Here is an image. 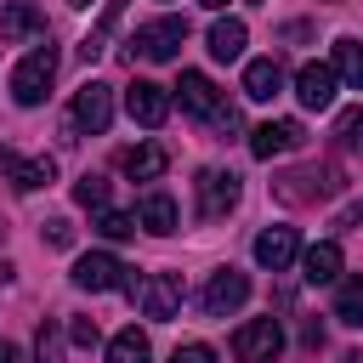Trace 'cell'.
<instances>
[{
	"mask_svg": "<svg viewBox=\"0 0 363 363\" xmlns=\"http://www.w3.org/2000/svg\"><path fill=\"white\" fill-rule=\"evenodd\" d=\"M176 102H182L193 119H210V125H221V130H238V113L227 108V96L216 91V79L199 74V68H182V79H176Z\"/></svg>",
	"mask_w": 363,
	"mask_h": 363,
	"instance_id": "cell-1",
	"label": "cell"
},
{
	"mask_svg": "<svg viewBox=\"0 0 363 363\" xmlns=\"http://www.w3.org/2000/svg\"><path fill=\"white\" fill-rule=\"evenodd\" d=\"M130 51L125 57H147V62H170L182 45H187V17H153V23H142L130 40H125Z\"/></svg>",
	"mask_w": 363,
	"mask_h": 363,
	"instance_id": "cell-2",
	"label": "cell"
},
{
	"mask_svg": "<svg viewBox=\"0 0 363 363\" xmlns=\"http://www.w3.org/2000/svg\"><path fill=\"white\" fill-rule=\"evenodd\" d=\"M51 79H57V51H51V45H34V51L11 68V96H17L23 108H40L45 91H51Z\"/></svg>",
	"mask_w": 363,
	"mask_h": 363,
	"instance_id": "cell-3",
	"label": "cell"
},
{
	"mask_svg": "<svg viewBox=\"0 0 363 363\" xmlns=\"http://www.w3.org/2000/svg\"><path fill=\"white\" fill-rule=\"evenodd\" d=\"M74 284H79V289H91V295H108V289H130V295H136L130 267H125L119 255H108V250L79 255V261H74Z\"/></svg>",
	"mask_w": 363,
	"mask_h": 363,
	"instance_id": "cell-4",
	"label": "cell"
},
{
	"mask_svg": "<svg viewBox=\"0 0 363 363\" xmlns=\"http://www.w3.org/2000/svg\"><path fill=\"white\" fill-rule=\"evenodd\" d=\"M284 352V323L278 318H250L233 329V357L238 363H278Z\"/></svg>",
	"mask_w": 363,
	"mask_h": 363,
	"instance_id": "cell-5",
	"label": "cell"
},
{
	"mask_svg": "<svg viewBox=\"0 0 363 363\" xmlns=\"http://www.w3.org/2000/svg\"><path fill=\"white\" fill-rule=\"evenodd\" d=\"M113 125V85H102V79H85L79 91H74V130H85V136H102Z\"/></svg>",
	"mask_w": 363,
	"mask_h": 363,
	"instance_id": "cell-6",
	"label": "cell"
},
{
	"mask_svg": "<svg viewBox=\"0 0 363 363\" xmlns=\"http://www.w3.org/2000/svg\"><path fill=\"white\" fill-rule=\"evenodd\" d=\"M329 193H340V170H335V164H312V170H289V176H278V199H289V204L329 199Z\"/></svg>",
	"mask_w": 363,
	"mask_h": 363,
	"instance_id": "cell-7",
	"label": "cell"
},
{
	"mask_svg": "<svg viewBox=\"0 0 363 363\" xmlns=\"http://www.w3.org/2000/svg\"><path fill=\"white\" fill-rule=\"evenodd\" d=\"M136 295H142V312L153 323H170L182 312V272H153V278H142Z\"/></svg>",
	"mask_w": 363,
	"mask_h": 363,
	"instance_id": "cell-8",
	"label": "cell"
},
{
	"mask_svg": "<svg viewBox=\"0 0 363 363\" xmlns=\"http://www.w3.org/2000/svg\"><path fill=\"white\" fill-rule=\"evenodd\" d=\"M199 301H204V312H210V318H233V312L250 301V278H244V272H233V267H221V272L204 284V295H199Z\"/></svg>",
	"mask_w": 363,
	"mask_h": 363,
	"instance_id": "cell-9",
	"label": "cell"
},
{
	"mask_svg": "<svg viewBox=\"0 0 363 363\" xmlns=\"http://www.w3.org/2000/svg\"><path fill=\"white\" fill-rule=\"evenodd\" d=\"M125 113L153 130V125H164V113H170V91L153 85V79H130V85H125Z\"/></svg>",
	"mask_w": 363,
	"mask_h": 363,
	"instance_id": "cell-10",
	"label": "cell"
},
{
	"mask_svg": "<svg viewBox=\"0 0 363 363\" xmlns=\"http://www.w3.org/2000/svg\"><path fill=\"white\" fill-rule=\"evenodd\" d=\"M301 142H306V125H301V119H267V125H255V130H250V153H255V159L295 153Z\"/></svg>",
	"mask_w": 363,
	"mask_h": 363,
	"instance_id": "cell-11",
	"label": "cell"
},
{
	"mask_svg": "<svg viewBox=\"0 0 363 363\" xmlns=\"http://www.w3.org/2000/svg\"><path fill=\"white\" fill-rule=\"evenodd\" d=\"M0 176H11L17 193H34L45 182H57V159L40 153V159H17V147H0Z\"/></svg>",
	"mask_w": 363,
	"mask_h": 363,
	"instance_id": "cell-12",
	"label": "cell"
},
{
	"mask_svg": "<svg viewBox=\"0 0 363 363\" xmlns=\"http://www.w3.org/2000/svg\"><path fill=\"white\" fill-rule=\"evenodd\" d=\"M233 204H238V176L233 170H204L199 176V216L204 221H221Z\"/></svg>",
	"mask_w": 363,
	"mask_h": 363,
	"instance_id": "cell-13",
	"label": "cell"
},
{
	"mask_svg": "<svg viewBox=\"0 0 363 363\" xmlns=\"http://www.w3.org/2000/svg\"><path fill=\"white\" fill-rule=\"evenodd\" d=\"M164 164H170V147H164V142H136V147L119 153V170H125L130 182H159Z\"/></svg>",
	"mask_w": 363,
	"mask_h": 363,
	"instance_id": "cell-14",
	"label": "cell"
},
{
	"mask_svg": "<svg viewBox=\"0 0 363 363\" xmlns=\"http://www.w3.org/2000/svg\"><path fill=\"white\" fill-rule=\"evenodd\" d=\"M295 96H301V108H329L335 102V68L329 62H306L295 74Z\"/></svg>",
	"mask_w": 363,
	"mask_h": 363,
	"instance_id": "cell-15",
	"label": "cell"
},
{
	"mask_svg": "<svg viewBox=\"0 0 363 363\" xmlns=\"http://www.w3.org/2000/svg\"><path fill=\"white\" fill-rule=\"evenodd\" d=\"M136 227H147V233H176V199L164 193V187H147L142 199H136Z\"/></svg>",
	"mask_w": 363,
	"mask_h": 363,
	"instance_id": "cell-16",
	"label": "cell"
},
{
	"mask_svg": "<svg viewBox=\"0 0 363 363\" xmlns=\"http://www.w3.org/2000/svg\"><path fill=\"white\" fill-rule=\"evenodd\" d=\"M295 250H301L295 227H267V233H255V261L272 267V272H284V267L295 261Z\"/></svg>",
	"mask_w": 363,
	"mask_h": 363,
	"instance_id": "cell-17",
	"label": "cell"
},
{
	"mask_svg": "<svg viewBox=\"0 0 363 363\" xmlns=\"http://www.w3.org/2000/svg\"><path fill=\"white\" fill-rule=\"evenodd\" d=\"M0 34H6V40H45V11L28 6V0H11V6L0 11Z\"/></svg>",
	"mask_w": 363,
	"mask_h": 363,
	"instance_id": "cell-18",
	"label": "cell"
},
{
	"mask_svg": "<svg viewBox=\"0 0 363 363\" xmlns=\"http://www.w3.org/2000/svg\"><path fill=\"white\" fill-rule=\"evenodd\" d=\"M284 91V62L278 57H255L250 68H244V96L250 102H272Z\"/></svg>",
	"mask_w": 363,
	"mask_h": 363,
	"instance_id": "cell-19",
	"label": "cell"
},
{
	"mask_svg": "<svg viewBox=\"0 0 363 363\" xmlns=\"http://www.w3.org/2000/svg\"><path fill=\"white\" fill-rule=\"evenodd\" d=\"M244 40H250V28H244L238 17H216V23H210V57H216V62H238V57H244Z\"/></svg>",
	"mask_w": 363,
	"mask_h": 363,
	"instance_id": "cell-20",
	"label": "cell"
},
{
	"mask_svg": "<svg viewBox=\"0 0 363 363\" xmlns=\"http://www.w3.org/2000/svg\"><path fill=\"white\" fill-rule=\"evenodd\" d=\"M301 278H306V284H335V278H340V244H335V238L312 244V250L301 255Z\"/></svg>",
	"mask_w": 363,
	"mask_h": 363,
	"instance_id": "cell-21",
	"label": "cell"
},
{
	"mask_svg": "<svg viewBox=\"0 0 363 363\" xmlns=\"http://www.w3.org/2000/svg\"><path fill=\"white\" fill-rule=\"evenodd\" d=\"M329 68H335V79H346V85H357V91H363V45H357L352 34H340V40H335Z\"/></svg>",
	"mask_w": 363,
	"mask_h": 363,
	"instance_id": "cell-22",
	"label": "cell"
},
{
	"mask_svg": "<svg viewBox=\"0 0 363 363\" xmlns=\"http://www.w3.org/2000/svg\"><path fill=\"white\" fill-rule=\"evenodd\" d=\"M108 363H153V346H147V335L130 323V329H119L113 340H108Z\"/></svg>",
	"mask_w": 363,
	"mask_h": 363,
	"instance_id": "cell-23",
	"label": "cell"
},
{
	"mask_svg": "<svg viewBox=\"0 0 363 363\" xmlns=\"http://www.w3.org/2000/svg\"><path fill=\"white\" fill-rule=\"evenodd\" d=\"M335 318H340V323H363V272L340 278V289H335Z\"/></svg>",
	"mask_w": 363,
	"mask_h": 363,
	"instance_id": "cell-24",
	"label": "cell"
},
{
	"mask_svg": "<svg viewBox=\"0 0 363 363\" xmlns=\"http://www.w3.org/2000/svg\"><path fill=\"white\" fill-rule=\"evenodd\" d=\"M74 199H79V204H85V210H108V182H102V176H91V170H85V176H79V182H74Z\"/></svg>",
	"mask_w": 363,
	"mask_h": 363,
	"instance_id": "cell-25",
	"label": "cell"
},
{
	"mask_svg": "<svg viewBox=\"0 0 363 363\" xmlns=\"http://www.w3.org/2000/svg\"><path fill=\"white\" fill-rule=\"evenodd\" d=\"M335 136H340V147H352V153H363V102L340 113V125H335Z\"/></svg>",
	"mask_w": 363,
	"mask_h": 363,
	"instance_id": "cell-26",
	"label": "cell"
},
{
	"mask_svg": "<svg viewBox=\"0 0 363 363\" xmlns=\"http://www.w3.org/2000/svg\"><path fill=\"white\" fill-rule=\"evenodd\" d=\"M96 233H102V238H130V233H136V216H125V210H96Z\"/></svg>",
	"mask_w": 363,
	"mask_h": 363,
	"instance_id": "cell-27",
	"label": "cell"
},
{
	"mask_svg": "<svg viewBox=\"0 0 363 363\" xmlns=\"http://www.w3.org/2000/svg\"><path fill=\"white\" fill-rule=\"evenodd\" d=\"M170 363H216V352H210L204 340H187V346H176V352H170Z\"/></svg>",
	"mask_w": 363,
	"mask_h": 363,
	"instance_id": "cell-28",
	"label": "cell"
},
{
	"mask_svg": "<svg viewBox=\"0 0 363 363\" xmlns=\"http://www.w3.org/2000/svg\"><path fill=\"white\" fill-rule=\"evenodd\" d=\"M45 244H57V250H68V244H74V227H68L62 216H57V221H45Z\"/></svg>",
	"mask_w": 363,
	"mask_h": 363,
	"instance_id": "cell-29",
	"label": "cell"
},
{
	"mask_svg": "<svg viewBox=\"0 0 363 363\" xmlns=\"http://www.w3.org/2000/svg\"><path fill=\"white\" fill-rule=\"evenodd\" d=\"M96 340H102V335H96V323H91V318H79V323H74V346H96Z\"/></svg>",
	"mask_w": 363,
	"mask_h": 363,
	"instance_id": "cell-30",
	"label": "cell"
},
{
	"mask_svg": "<svg viewBox=\"0 0 363 363\" xmlns=\"http://www.w3.org/2000/svg\"><path fill=\"white\" fill-rule=\"evenodd\" d=\"M0 363H17V346L11 340H0Z\"/></svg>",
	"mask_w": 363,
	"mask_h": 363,
	"instance_id": "cell-31",
	"label": "cell"
},
{
	"mask_svg": "<svg viewBox=\"0 0 363 363\" xmlns=\"http://www.w3.org/2000/svg\"><path fill=\"white\" fill-rule=\"evenodd\" d=\"M199 6H210V11H221V6H227V0H199Z\"/></svg>",
	"mask_w": 363,
	"mask_h": 363,
	"instance_id": "cell-32",
	"label": "cell"
},
{
	"mask_svg": "<svg viewBox=\"0 0 363 363\" xmlns=\"http://www.w3.org/2000/svg\"><path fill=\"white\" fill-rule=\"evenodd\" d=\"M68 6H79V11H85V6H91V0H68Z\"/></svg>",
	"mask_w": 363,
	"mask_h": 363,
	"instance_id": "cell-33",
	"label": "cell"
},
{
	"mask_svg": "<svg viewBox=\"0 0 363 363\" xmlns=\"http://www.w3.org/2000/svg\"><path fill=\"white\" fill-rule=\"evenodd\" d=\"M250 6H267V0H250Z\"/></svg>",
	"mask_w": 363,
	"mask_h": 363,
	"instance_id": "cell-34",
	"label": "cell"
}]
</instances>
